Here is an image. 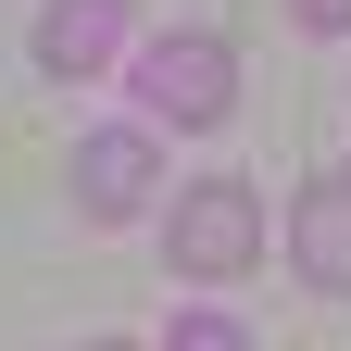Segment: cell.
<instances>
[{
    "label": "cell",
    "mask_w": 351,
    "mask_h": 351,
    "mask_svg": "<svg viewBox=\"0 0 351 351\" xmlns=\"http://www.w3.org/2000/svg\"><path fill=\"white\" fill-rule=\"evenodd\" d=\"M125 88H138L151 125H226V101H239V51H226L213 25H176V38H151V51L125 63Z\"/></svg>",
    "instance_id": "cell-1"
},
{
    "label": "cell",
    "mask_w": 351,
    "mask_h": 351,
    "mask_svg": "<svg viewBox=\"0 0 351 351\" xmlns=\"http://www.w3.org/2000/svg\"><path fill=\"white\" fill-rule=\"evenodd\" d=\"M163 251H176V276H239V263H263V201L239 176H201V189L176 201Z\"/></svg>",
    "instance_id": "cell-2"
},
{
    "label": "cell",
    "mask_w": 351,
    "mask_h": 351,
    "mask_svg": "<svg viewBox=\"0 0 351 351\" xmlns=\"http://www.w3.org/2000/svg\"><path fill=\"white\" fill-rule=\"evenodd\" d=\"M151 176H163L151 125H88V138H75V213H88V226H125V213L151 201Z\"/></svg>",
    "instance_id": "cell-3"
},
{
    "label": "cell",
    "mask_w": 351,
    "mask_h": 351,
    "mask_svg": "<svg viewBox=\"0 0 351 351\" xmlns=\"http://www.w3.org/2000/svg\"><path fill=\"white\" fill-rule=\"evenodd\" d=\"M289 263H301L326 301H351V176H301V201H289Z\"/></svg>",
    "instance_id": "cell-4"
},
{
    "label": "cell",
    "mask_w": 351,
    "mask_h": 351,
    "mask_svg": "<svg viewBox=\"0 0 351 351\" xmlns=\"http://www.w3.org/2000/svg\"><path fill=\"white\" fill-rule=\"evenodd\" d=\"M125 51V0H51V13H38V63L51 75H101Z\"/></svg>",
    "instance_id": "cell-5"
},
{
    "label": "cell",
    "mask_w": 351,
    "mask_h": 351,
    "mask_svg": "<svg viewBox=\"0 0 351 351\" xmlns=\"http://www.w3.org/2000/svg\"><path fill=\"white\" fill-rule=\"evenodd\" d=\"M176 351H251L239 314H176Z\"/></svg>",
    "instance_id": "cell-6"
},
{
    "label": "cell",
    "mask_w": 351,
    "mask_h": 351,
    "mask_svg": "<svg viewBox=\"0 0 351 351\" xmlns=\"http://www.w3.org/2000/svg\"><path fill=\"white\" fill-rule=\"evenodd\" d=\"M289 13H301V25H351V0H289Z\"/></svg>",
    "instance_id": "cell-7"
},
{
    "label": "cell",
    "mask_w": 351,
    "mask_h": 351,
    "mask_svg": "<svg viewBox=\"0 0 351 351\" xmlns=\"http://www.w3.org/2000/svg\"><path fill=\"white\" fill-rule=\"evenodd\" d=\"M101 351H125V339H101Z\"/></svg>",
    "instance_id": "cell-8"
}]
</instances>
